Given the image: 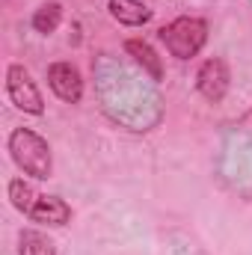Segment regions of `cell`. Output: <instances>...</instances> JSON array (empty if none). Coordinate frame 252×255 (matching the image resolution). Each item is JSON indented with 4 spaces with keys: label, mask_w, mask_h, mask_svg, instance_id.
Here are the masks:
<instances>
[{
    "label": "cell",
    "mask_w": 252,
    "mask_h": 255,
    "mask_svg": "<svg viewBox=\"0 0 252 255\" xmlns=\"http://www.w3.org/2000/svg\"><path fill=\"white\" fill-rule=\"evenodd\" d=\"M125 51H127V57L142 68V74H145L148 80H154V83L163 80V63H160L157 51H154L148 42H142V39H127Z\"/></svg>",
    "instance_id": "cell-6"
},
{
    "label": "cell",
    "mask_w": 252,
    "mask_h": 255,
    "mask_svg": "<svg viewBox=\"0 0 252 255\" xmlns=\"http://www.w3.org/2000/svg\"><path fill=\"white\" fill-rule=\"evenodd\" d=\"M60 21H63V6L57 3V0H51V3H42L39 9H36V15H33V27H36V33H54L57 27H60Z\"/></svg>",
    "instance_id": "cell-10"
},
{
    "label": "cell",
    "mask_w": 252,
    "mask_h": 255,
    "mask_svg": "<svg viewBox=\"0 0 252 255\" xmlns=\"http://www.w3.org/2000/svg\"><path fill=\"white\" fill-rule=\"evenodd\" d=\"M110 15L125 27H142L151 21V9L139 0H110Z\"/></svg>",
    "instance_id": "cell-8"
},
{
    "label": "cell",
    "mask_w": 252,
    "mask_h": 255,
    "mask_svg": "<svg viewBox=\"0 0 252 255\" xmlns=\"http://www.w3.org/2000/svg\"><path fill=\"white\" fill-rule=\"evenodd\" d=\"M9 154L15 160V166L30 175V178H51L54 172V157H51V145L30 128H15L9 133Z\"/></svg>",
    "instance_id": "cell-1"
},
{
    "label": "cell",
    "mask_w": 252,
    "mask_h": 255,
    "mask_svg": "<svg viewBox=\"0 0 252 255\" xmlns=\"http://www.w3.org/2000/svg\"><path fill=\"white\" fill-rule=\"evenodd\" d=\"M157 36H160V42L166 45V51L172 57L190 60V57H196L205 48V42H208V24L202 18H187L184 15V18H175L172 24H166Z\"/></svg>",
    "instance_id": "cell-2"
},
{
    "label": "cell",
    "mask_w": 252,
    "mask_h": 255,
    "mask_svg": "<svg viewBox=\"0 0 252 255\" xmlns=\"http://www.w3.org/2000/svg\"><path fill=\"white\" fill-rule=\"evenodd\" d=\"M27 217L33 223H45V226H65L71 220V208L65 205L60 196H39Z\"/></svg>",
    "instance_id": "cell-7"
},
{
    "label": "cell",
    "mask_w": 252,
    "mask_h": 255,
    "mask_svg": "<svg viewBox=\"0 0 252 255\" xmlns=\"http://www.w3.org/2000/svg\"><path fill=\"white\" fill-rule=\"evenodd\" d=\"M18 255H57V247L48 235L27 229L18 235Z\"/></svg>",
    "instance_id": "cell-9"
},
{
    "label": "cell",
    "mask_w": 252,
    "mask_h": 255,
    "mask_svg": "<svg viewBox=\"0 0 252 255\" xmlns=\"http://www.w3.org/2000/svg\"><path fill=\"white\" fill-rule=\"evenodd\" d=\"M6 92L12 98V104L30 116H42L45 113V101H42V92L36 86V80L30 77V71L24 65L12 63L6 68Z\"/></svg>",
    "instance_id": "cell-3"
},
{
    "label": "cell",
    "mask_w": 252,
    "mask_h": 255,
    "mask_svg": "<svg viewBox=\"0 0 252 255\" xmlns=\"http://www.w3.org/2000/svg\"><path fill=\"white\" fill-rule=\"evenodd\" d=\"M48 86L65 104H77L83 98V77L71 63H54L48 68Z\"/></svg>",
    "instance_id": "cell-5"
},
{
    "label": "cell",
    "mask_w": 252,
    "mask_h": 255,
    "mask_svg": "<svg viewBox=\"0 0 252 255\" xmlns=\"http://www.w3.org/2000/svg\"><path fill=\"white\" fill-rule=\"evenodd\" d=\"M229 83H232L229 65H226V60H220V57L205 60L202 68H199V74H196V86H199L202 98H205V101H211V104H220V101L226 98Z\"/></svg>",
    "instance_id": "cell-4"
},
{
    "label": "cell",
    "mask_w": 252,
    "mask_h": 255,
    "mask_svg": "<svg viewBox=\"0 0 252 255\" xmlns=\"http://www.w3.org/2000/svg\"><path fill=\"white\" fill-rule=\"evenodd\" d=\"M9 199H12V208L15 211L30 214L33 205H36V199H39V193L33 190V184H27L24 178H12L9 181Z\"/></svg>",
    "instance_id": "cell-11"
}]
</instances>
